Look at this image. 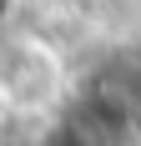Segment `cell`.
I'll return each instance as SVG.
<instances>
[{"label":"cell","instance_id":"obj_1","mask_svg":"<svg viewBox=\"0 0 141 146\" xmlns=\"http://www.w3.org/2000/svg\"><path fill=\"white\" fill-rule=\"evenodd\" d=\"M5 10H10V0H0V15H5Z\"/></svg>","mask_w":141,"mask_h":146}]
</instances>
